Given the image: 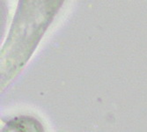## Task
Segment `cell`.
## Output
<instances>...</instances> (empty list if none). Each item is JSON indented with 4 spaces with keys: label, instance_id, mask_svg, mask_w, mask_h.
<instances>
[{
    "label": "cell",
    "instance_id": "obj_1",
    "mask_svg": "<svg viewBox=\"0 0 147 132\" xmlns=\"http://www.w3.org/2000/svg\"><path fill=\"white\" fill-rule=\"evenodd\" d=\"M65 0H19L0 53L1 90L28 63Z\"/></svg>",
    "mask_w": 147,
    "mask_h": 132
},
{
    "label": "cell",
    "instance_id": "obj_2",
    "mask_svg": "<svg viewBox=\"0 0 147 132\" xmlns=\"http://www.w3.org/2000/svg\"><path fill=\"white\" fill-rule=\"evenodd\" d=\"M6 127H10L6 131H20V127H22L21 131H42L43 129L39 122L35 119L30 117H19L7 123Z\"/></svg>",
    "mask_w": 147,
    "mask_h": 132
}]
</instances>
